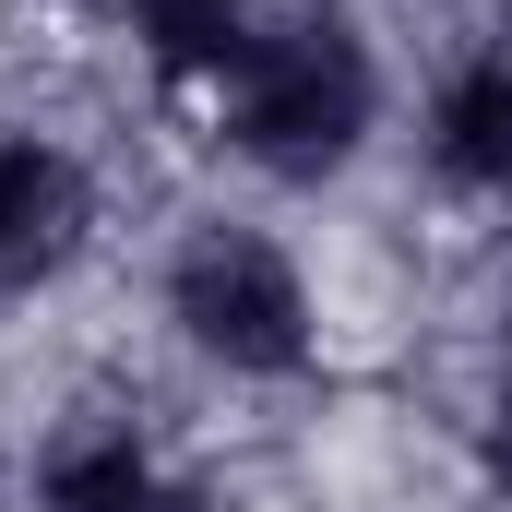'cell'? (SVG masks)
Instances as JSON below:
<instances>
[{
    "label": "cell",
    "mask_w": 512,
    "mask_h": 512,
    "mask_svg": "<svg viewBox=\"0 0 512 512\" xmlns=\"http://www.w3.org/2000/svg\"><path fill=\"white\" fill-rule=\"evenodd\" d=\"M84 227H96L84 167H72L48 131H0V298L48 286L60 262L84 251Z\"/></svg>",
    "instance_id": "obj_3"
},
{
    "label": "cell",
    "mask_w": 512,
    "mask_h": 512,
    "mask_svg": "<svg viewBox=\"0 0 512 512\" xmlns=\"http://www.w3.org/2000/svg\"><path fill=\"white\" fill-rule=\"evenodd\" d=\"M167 322H179L191 358H215L239 382H286L322 346L310 274H298L286 239H262V227H191L179 262H167Z\"/></svg>",
    "instance_id": "obj_2"
},
{
    "label": "cell",
    "mask_w": 512,
    "mask_h": 512,
    "mask_svg": "<svg viewBox=\"0 0 512 512\" xmlns=\"http://www.w3.org/2000/svg\"><path fill=\"white\" fill-rule=\"evenodd\" d=\"M429 167L453 191H512V36L441 72V96H429Z\"/></svg>",
    "instance_id": "obj_4"
},
{
    "label": "cell",
    "mask_w": 512,
    "mask_h": 512,
    "mask_svg": "<svg viewBox=\"0 0 512 512\" xmlns=\"http://www.w3.org/2000/svg\"><path fill=\"white\" fill-rule=\"evenodd\" d=\"M48 512H191L179 477L155 465V441L131 417H96V429H60L48 441V477H36Z\"/></svg>",
    "instance_id": "obj_5"
},
{
    "label": "cell",
    "mask_w": 512,
    "mask_h": 512,
    "mask_svg": "<svg viewBox=\"0 0 512 512\" xmlns=\"http://www.w3.org/2000/svg\"><path fill=\"white\" fill-rule=\"evenodd\" d=\"M215 108H227V143L274 167V179H334L358 143H370V108H382V72L358 48L346 12H310V0H262L239 60L215 72Z\"/></svg>",
    "instance_id": "obj_1"
}]
</instances>
